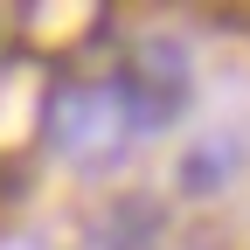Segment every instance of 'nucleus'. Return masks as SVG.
<instances>
[{
	"label": "nucleus",
	"instance_id": "1",
	"mask_svg": "<svg viewBox=\"0 0 250 250\" xmlns=\"http://www.w3.org/2000/svg\"><path fill=\"white\" fill-rule=\"evenodd\" d=\"M49 132H56V153H70L77 167H104V160L125 153V139L139 125H132V104H125L118 83H77V90L56 98Z\"/></svg>",
	"mask_w": 250,
	"mask_h": 250
}]
</instances>
